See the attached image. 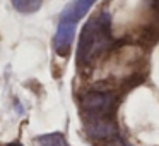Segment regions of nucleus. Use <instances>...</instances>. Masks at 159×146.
<instances>
[{"label":"nucleus","instance_id":"6e6552de","mask_svg":"<svg viewBox=\"0 0 159 146\" xmlns=\"http://www.w3.org/2000/svg\"><path fill=\"white\" fill-rule=\"evenodd\" d=\"M5 146H22V144L17 143V141H14V143H9V144H5Z\"/></svg>","mask_w":159,"mask_h":146},{"label":"nucleus","instance_id":"20e7f679","mask_svg":"<svg viewBox=\"0 0 159 146\" xmlns=\"http://www.w3.org/2000/svg\"><path fill=\"white\" fill-rule=\"evenodd\" d=\"M96 0H75L74 4H70L69 7H65V11L62 12V21L74 22L75 24L79 19H82L84 16L89 12V9L94 5Z\"/></svg>","mask_w":159,"mask_h":146},{"label":"nucleus","instance_id":"7ed1b4c3","mask_svg":"<svg viewBox=\"0 0 159 146\" xmlns=\"http://www.w3.org/2000/svg\"><path fill=\"white\" fill-rule=\"evenodd\" d=\"M74 36H75V24L74 22H67V21H60L57 35H55V43H53L58 55L67 57L70 53Z\"/></svg>","mask_w":159,"mask_h":146},{"label":"nucleus","instance_id":"0eeeda50","mask_svg":"<svg viewBox=\"0 0 159 146\" xmlns=\"http://www.w3.org/2000/svg\"><path fill=\"white\" fill-rule=\"evenodd\" d=\"M108 146H130V144H128V143H125L121 138L115 136V138H111L110 141H108Z\"/></svg>","mask_w":159,"mask_h":146},{"label":"nucleus","instance_id":"f257e3e1","mask_svg":"<svg viewBox=\"0 0 159 146\" xmlns=\"http://www.w3.org/2000/svg\"><path fill=\"white\" fill-rule=\"evenodd\" d=\"M113 43L111 36V17L108 12L91 17L82 28L77 48L79 66H89L98 60Z\"/></svg>","mask_w":159,"mask_h":146},{"label":"nucleus","instance_id":"423d86ee","mask_svg":"<svg viewBox=\"0 0 159 146\" xmlns=\"http://www.w3.org/2000/svg\"><path fill=\"white\" fill-rule=\"evenodd\" d=\"M36 143L39 146H69L67 139L60 132H48V134H41L36 138Z\"/></svg>","mask_w":159,"mask_h":146},{"label":"nucleus","instance_id":"39448f33","mask_svg":"<svg viewBox=\"0 0 159 146\" xmlns=\"http://www.w3.org/2000/svg\"><path fill=\"white\" fill-rule=\"evenodd\" d=\"M14 9L21 14H34L41 9L43 0H11Z\"/></svg>","mask_w":159,"mask_h":146},{"label":"nucleus","instance_id":"f03ea898","mask_svg":"<svg viewBox=\"0 0 159 146\" xmlns=\"http://www.w3.org/2000/svg\"><path fill=\"white\" fill-rule=\"evenodd\" d=\"M86 120H98V119H113L116 96L111 91H89L84 95L80 101Z\"/></svg>","mask_w":159,"mask_h":146},{"label":"nucleus","instance_id":"1a4fd4ad","mask_svg":"<svg viewBox=\"0 0 159 146\" xmlns=\"http://www.w3.org/2000/svg\"><path fill=\"white\" fill-rule=\"evenodd\" d=\"M152 2H154V7L159 11V0H152Z\"/></svg>","mask_w":159,"mask_h":146}]
</instances>
